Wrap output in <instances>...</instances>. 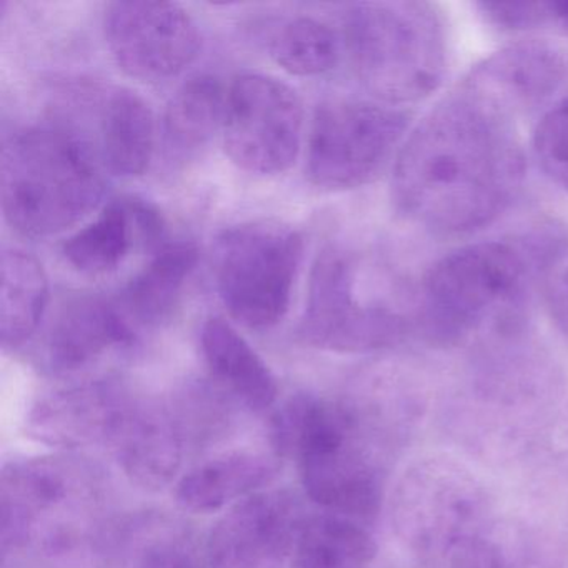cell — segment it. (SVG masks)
<instances>
[{
    "label": "cell",
    "instance_id": "obj_1",
    "mask_svg": "<svg viewBox=\"0 0 568 568\" xmlns=\"http://www.w3.org/2000/svg\"><path fill=\"white\" fill-rule=\"evenodd\" d=\"M510 119L458 89L408 135L392 174L402 217L437 235L490 225L524 181Z\"/></svg>",
    "mask_w": 568,
    "mask_h": 568
},
{
    "label": "cell",
    "instance_id": "obj_2",
    "mask_svg": "<svg viewBox=\"0 0 568 568\" xmlns=\"http://www.w3.org/2000/svg\"><path fill=\"white\" fill-rule=\"evenodd\" d=\"M102 165L92 145L64 125L16 132L6 141L0 162L6 221L24 237L61 234L101 202Z\"/></svg>",
    "mask_w": 568,
    "mask_h": 568
},
{
    "label": "cell",
    "instance_id": "obj_3",
    "mask_svg": "<svg viewBox=\"0 0 568 568\" xmlns=\"http://www.w3.org/2000/svg\"><path fill=\"white\" fill-rule=\"evenodd\" d=\"M345 44L361 84L382 104L427 99L447 71L444 22L425 2H368L348 9Z\"/></svg>",
    "mask_w": 568,
    "mask_h": 568
},
{
    "label": "cell",
    "instance_id": "obj_4",
    "mask_svg": "<svg viewBox=\"0 0 568 568\" xmlns=\"http://www.w3.org/2000/svg\"><path fill=\"white\" fill-rule=\"evenodd\" d=\"M527 261L518 245L480 242L445 255L425 275L418 324L435 347H457L481 325L504 314L508 324L527 281Z\"/></svg>",
    "mask_w": 568,
    "mask_h": 568
},
{
    "label": "cell",
    "instance_id": "obj_5",
    "mask_svg": "<svg viewBox=\"0 0 568 568\" xmlns=\"http://www.w3.org/2000/svg\"><path fill=\"white\" fill-rule=\"evenodd\" d=\"M384 454L342 402L317 398L302 412L288 442L302 485L328 514L374 520L384 500Z\"/></svg>",
    "mask_w": 568,
    "mask_h": 568
},
{
    "label": "cell",
    "instance_id": "obj_6",
    "mask_svg": "<svg viewBox=\"0 0 568 568\" xmlns=\"http://www.w3.org/2000/svg\"><path fill=\"white\" fill-rule=\"evenodd\" d=\"M390 524L405 551L424 564H440L480 535L491 518V498L480 478L457 458L427 455L395 481Z\"/></svg>",
    "mask_w": 568,
    "mask_h": 568
},
{
    "label": "cell",
    "instance_id": "obj_7",
    "mask_svg": "<svg viewBox=\"0 0 568 568\" xmlns=\"http://www.w3.org/2000/svg\"><path fill=\"white\" fill-rule=\"evenodd\" d=\"M302 258L304 237L281 222H247L222 232L215 282L231 317L254 331L275 327L291 307Z\"/></svg>",
    "mask_w": 568,
    "mask_h": 568
},
{
    "label": "cell",
    "instance_id": "obj_8",
    "mask_svg": "<svg viewBox=\"0 0 568 568\" xmlns=\"http://www.w3.org/2000/svg\"><path fill=\"white\" fill-rule=\"evenodd\" d=\"M358 281V262L351 252L324 248L312 268L298 341L335 354H371L402 344L407 318L365 297Z\"/></svg>",
    "mask_w": 568,
    "mask_h": 568
},
{
    "label": "cell",
    "instance_id": "obj_9",
    "mask_svg": "<svg viewBox=\"0 0 568 568\" xmlns=\"http://www.w3.org/2000/svg\"><path fill=\"white\" fill-rule=\"evenodd\" d=\"M94 497L85 467L72 458L11 462L0 477L2 551L39 545L61 550L75 537V518Z\"/></svg>",
    "mask_w": 568,
    "mask_h": 568
},
{
    "label": "cell",
    "instance_id": "obj_10",
    "mask_svg": "<svg viewBox=\"0 0 568 568\" xmlns=\"http://www.w3.org/2000/svg\"><path fill=\"white\" fill-rule=\"evenodd\" d=\"M410 119L382 102L341 99L318 105L308 138V181L331 192L368 184L390 161Z\"/></svg>",
    "mask_w": 568,
    "mask_h": 568
},
{
    "label": "cell",
    "instance_id": "obj_11",
    "mask_svg": "<svg viewBox=\"0 0 568 568\" xmlns=\"http://www.w3.org/2000/svg\"><path fill=\"white\" fill-rule=\"evenodd\" d=\"M304 108L291 85L264 74H242L227 89L225 152L242 171L275 175L301 152Z\"/></svg>",
    "mask_w": 568,
    "mask_h": 568
},
{
    "label": "cell",
    "instance_id": "obj_12",
    "mask_svg": "<svg viewBox=\"0 0 568 568\" xmlns=\"http://www.w3.org/2000/svg\"><path fill=\"white\" fill-rule=\"evenodd\" d=\"M105 41L129 78L164 82L184 72L201 51V31L172 2H112L105 9Z\"/></svg>",
    "mask_w": 568,
    "mask_h": 568
},
{
    "label": "cell",
    "instance_id": "obj_13",
    "mask_svg": "<svg viewBox=\"0 0 568 568\" xmlns=\"http://www.w3.org/2000/svg\"><path fill=\"white\" fill-rule=\"evenodd\" d=\"M305 520L287 491H258L232 505L205 547L207 568H277Z\"/></svg>",
    "mask_w": 568,
    "mask_h": 568
},
{
    "label": "cell",
    "instance_id": "obj_14",
    "mask_svg": "<svg viewBox=\"0 0 568 568\" xmlns=\"http://www.w3.org/2000/svg\"><path fill=\"white\" fill-rule=\"evenodd\" d=\"M567 78V61L555 45L524 41L475 65L460 91L514 121L548 101Z\"/></svg>",
    "mask_w": 568,
    "mask_h": 568
},
{
    "label": "cell",
    "instance_id": "obj_15",
    "mask_svg": "<svg viewBox=\"0 0 568 568\" xmlns=\"http://www.w3.org/2000/svg\"><path fill=\"white\" fill-rule=\"evenodd\" d=\"M131 397L112 382H91L42 397L29 415V434L52 447L109 444Z\"/></svg>",
    "mask_w": 568,
    "mask_h": 568
},
{
    "label": "cell",
    "instance_id": "obj_16",
    "mask_svg": "<svg viewBox=\"0 0 568 568\" xmlns=\"http://www.w3.org/2000/svg\"><path fill=\"white\" fill-rule=\"evenodd\" d=\"M135 331L119 305L82 295L59 311L45 342V364L54 374H74L89 367L105 352L129 347Z\"/></svg>",
    "mask_w": 568,
    "mask_h": 568
},
{
    "label": "cell",
    "instance_id": "obj_17",
    "mask_svg": "<svg viewBox=\"0 0 568 568\" xmlns=\"http://www.w3.org/2000/svg\"><path fill=\"white\" fill-rule=\"evenodd\" d=\"M132 484L159 490L171 484L182 464V432L164 408L131 398L111 442Z\"/></svg>",
    "mask_w": 568,
    "mask_h": 568
},
{
    "label": "cell",
    "instance_id": "obj_18",
    "mask_svg": "<svg viewBox=\"0 0 568 568\" xmlns=\"http://www.w3.org/2000/svg\"><path fill=\"white\" fill-rule=\"evenodd\" d=\"M201 348L217 384L252 412H265L278 395L277 378L264 358L221 317L204 322Z\"/></svg>",
    "mask_w": 568,
    "mask_h": 568
},
{
    "label": "cell",
    "instance_id": "obj_19",
    "mask_svg": "<svg viewBox=\"0 0 568 568\" xmlns=\"http://www.w3.org/2000/svg\"><path fill=\"white\" fill-rule=\"evenodd\" d=\"M277 467L267 455L229 452L192 468L175 488L178 504L194 514H212L258 494Z\"/></svg>",
    "mask_w": 568,
    "mask_h": 568
},
{
    "label": "cell",
    "instance_id": "obj_20",
    "mask_svg": "<svg viewBox=\"0 0 568 568\" xmlns=\"http://www.w3.org/2000/svg\"><path fill=\"white\" fill-rule=\"evenodd\" d=\"M199 262V248L187 241L168 242L125 285L122 314L139 327L155 328L169 321Z\"/></svg>",
    "mask_w": 568,
    "mask_h": 568
},
{
    "label": "cell",
    "instance_id": "obj_21",
    "mask_svg": "<svg viewBox=\"0 0 568 568\" xmlns=\"http://www.w3.org/2000/svg\"><path fill=\"white\" fill-rule=\"evenodd\" d=\"M448 568H568V554L544 528L491 521L452 555Z\"/></svg>",
    "mask_w": 568,
    "mask_h": 568
},
{
    "label": "cell",
    "instance_id": "obj_22",
    "mask_svg": "<svg viewBox=\"0 0 568 568\" xmlns=\"http://www.w3.org/2000/svg\"><path fill=\"white\" fill-rule=\"evenodd\" d=\"M155 119L151 105L131 89L109 92L101 111V161L112 174L138 178L155 151Z\"/></svg>",
    "mask_w": 568,
    "mask_h": 568
},
{
    "label": "cell",
    "instance_id": "obj_23",
    "mask_svg": "<svg viewBox=\"0 0 568 568\" xmlns=\"http://www.w3.org/2000/svg\"><path fill=\"white\" fill-rule=\"evenodd\" d=\"M227 89L215 75L199 74L178 89L164 115V142L172 158L197 154L224 128Z\"/></svg>",
    "mask_w": 568,
    "mask_h": 568
},
{
    "label": "cell",
    "instance_id": "obj_24",
    "mask_svg": "<svg viewBox=\"0 0 568 568\" xmlns=\"http://www.w3.org/2000/svg\"><path fill=\"white\" fill-rule=\"evenodd\" d=\"M0 275V341L4 348H18L41 325L49 302V277L34 255L19 248L2 252Z\"/></svg>",
    "mask_w": 568,
    "mask_h": 568
},
{
    "label": "cell",
    "instance_id": "obj_25",
    "mask_svg": "<svg viewBox=\"0 0 568 568\" xmlns=\"http://www.w3.org/2000/svg\"><path fill=\"white\" fill-rule=\"evenodd\" d=\"M377 544L361 521L335 514L305 517L295 537L291 568H371Z\"/></svg>",
    "mask_w": 568,
    "mask_h": 568
},
{
    "label": "cell",
    "instance_id": "obj_26",
    "mask_svg": "<svg viewBox=\"0 0 568 568\" xmlns=\"http://www.w3.org/2000/svg\"><path fill=\"white\" fill-rule=\"evenodd\" d=\"M135 247H141L138 221L131 197H122L109 202L92 224L69 237L62 254L75 271L102 275L115 271Z\"/></svg>",
    "mask_w": 568,
    "mask_h": 568
},
{
    "label": "cell",
    "instance_id": "obj_27",
    "mask_svg": "<svg viewBox=\"0 0 568 568\" xmlns=\"http://www.w3.org/2000/svg\"><path fill=\"white\" fill-rule=\"evenodd\" d=\"M272 58L285 72L298 78H314L337 65L338 39L324 22L298 18L287 22L271 45Z\"/></svg>",
    "mask_w": 568,
    "mask_h": 568
},
{
    "label": "cell",
    "instance_id": "obj_28",
    "mask_svg": "<svg viewBox=\"0 0 568 568\" xmlns=\"http://www.w3.org/2000/svg\"><path fill=\"white\" fill-rule=\"evenodd\" d=\"M534 154L545 175L568 194V101L545 112L538 122Z\"/></svg>",
    "mask_w": 568,
    "mask_h": 568
},
{
    "label": "cell",
    "instance_id": "obj_29",
    "mask_svg": "<svg viewBox=\"0 0 568 568\" xmlns=\"http://www.w3.org/2000/svg\"><path fill=\"white\" fill-rule=\"evenodd\" d=\"M481 18L500 31H531L554 26L551 2H481Z\"/></svg>",
    "mask_w": 568,
    "mask_h": 568
},
{
    "label": "cell",
    "instance_id": "obj_30",
    "mask_svg": "<svg viewBox=\"0 0 568 568\" xmlns=\"http://www.w3.org/2000/svg\"><path fill=\"white\" fill-rule=\"evenodd\" d=\"M132 568H207L191 545L178 538H164L144 547Z\"/></svg>",
    "mask_w": 568,
    "mask_h": 568
},
{
    "label": "cell",
    "instance_id": "obj_31",
    "mask_svg": "<svg viewBox=\"0 0 568 568\" xmlns=\"http://www.w3.org/2000/svg\"><path fill=\"white\" fill-rule=\"evenodd\" d=\"M548 311L558 331L568 338V265L551 282L548 291Z\"/></svg>",
    "mask_w": 568,
    "mask_h": 568
},
{
    "label": "cell",
    "instance_id": "obj_32",
    "mask_svg": "<svg viewBox=\"0 0 568 568\" xmlns=\"http://www.w3.org/2000/svg\"><path fill=\"white\" fill-rule=\"evenodd\" d=\"M554 26L568 34V2H551Z\"/></svg>",
    "mask_w": 568,
    "mask_h": 568
},
{
    "label": "cell",
    "instance_id": "obj_33",
    "mask_svg": "<svg viewBox=\"0 0 568 568\" xmlns=\"http://www.w3.org/2000/svg\"><path fill=\"white\" fill-rule=\"evenodd\" d=\"M561 434L568 438V410L567 414H565L564 420H561Z\"/></svg>",
    "mask_w": 568,
    "mask_h": 568
}]
</instances>
